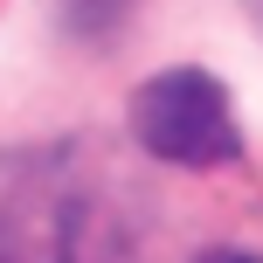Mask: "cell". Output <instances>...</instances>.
Instances as JSON below:
<instances>
[{
  "label": "cell",
  "mask_w": 263,
  "mask_h": 263,
  "mask_svg": "<svg viewBox=\"0 0 263 263\" xmlns=\"http://www.w3.org/2000/svg\"><path fill=\"white\" fill-rule=\"evenodd\" d=\"M132 139L166 166H222L242 153L236 104L208 69H159L132 90Z\"/></svg>",
  "instance_id": "1"
},
{
  "label": "cell",
  "mask_w": 263,
  "mask_h": 263,
  "mask_svg": "<svg viewBox=\"0 0 263 263\" xmlns=\"http://www.w3.org/2000/svg\"><path fill=\"white\" fill-rule=\"evenodd\" d=\"M125 7L132 0H63V14H69L77 35H111V28L125 21Z\"/></svg>",
  "instance_id": "2"
},
{
  "label": "cell",
  "mask_w": 263,
  "mask_h": 263,
  "mask_svg": "<svg viewBox=\"0 0 263 263\" xmlns=\"http://www.w3.org/2000/svg\"><path fill=\"white\" fill-rule=\"evenodd\" d=\"M215 263H263V256H250V250H229V256H215Z\"/></svg>",
  "instance_id": "3"
},
{
  "label": "cell",
  "mask_w": 263,
  "mask_h": 263,
  "mask_svg": "<svg viewBox=\"0 0 263 263\" xmlns=\"http://www.w3.org/2000/svg\"><path fill=\"white\" fill-rule=\"evenodd\" d=\"M250 14H256V21H263V0H250Z\"/></svg>",
  "instance_id": "4"
}]
</instances>
